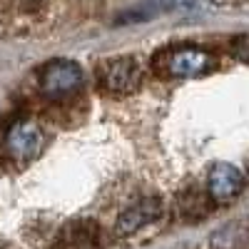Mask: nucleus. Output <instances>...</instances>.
<instances>
[{
	"instance_id": "obj_1",
	"label": "nucleus",
	"mask_w": 249,
	"mask_h": 249,
	"mask_svg": "<svg viewBox=\"0 0 249 249\" xmlns=\"http://www.w3.org/2000/svg\"><path fill=\"white\" fill-rule=\"evenodd\" d=\"M37 85L48 97L70 95L82 85V68L75 60H50L48 65L40 68Z\"/></svg>"
},
{
	"instance_id": "obj_2",
	"label": "nucleus",
	"mask_w": 249,
	"mask_h": 249,
	"mask_svg": "<svg viewBox=\"0 0 249 249\" xmlns=\"http://www.w3.org/2000/svg\"><path fill=\"white\" fill-rule=\"evenodd\" d=\"M97 77L100 85L112 95H127L132 92L140 80H142V70L137 65L135 57H110L102 60L97 68Z\"/></svg>"
},
{
	"instance_id": "obj_3",
	"label": "nucleus",
	"mask_w": 249,
	"mask_h": 249,
	"mask_svg": "<svg viewBox=\"0 0 249 249\" xmlns=\"http://www.w3.org/2000/svg\"><path fill=\"white\" fill-rule=\"evenodd\" d=\"M43 144H45V135L35 120H18L5 132V150L13 160H20V162L37 157Z\"/></svg>"
},
{
	"instance_id": "obj_4",
	"label": "nucleus",
	"mask_w": 249,
	"mask_h": 249,
	"mask_svg": "<svg viewBox=\"0 0 249 249\" xmlns=\"http://www.w3.org/2000/svg\"><path fill=\"white\" fill-rule=\"evenodd\" d=\"M210 68H212V57L202 48H177L164 57V70L172 77H197Z\"/></svg>"
},
{
	"instance_id": "obj_5",
	"label": "nucleus",
	"mask_w": 249,
	"mask_h": 249,
	"mask_svg": "<svg viewBox=\"0 0 249 249\" xmlns=\"http://www.w3.org/2000/svg\"><path fill=\"white\" fill-rule=\"evenodd\" d=\"M244 187L242 172L230 162H217L207 175V192L214 202H230L234 199Z\"/></svg>"
},
{
	"instance_id": "obj_6",
	"label": "nucleus",
	"mask_w": 249,
	"mask_h": 249,
	"mask_svg": "<svg viewBox=\"0 0 249 249\" xmlns=\"http://www.w3.org/2000/svg\"><path fill=\"white\" fill-rule=\"evenodd\" d=\"M162 212V202L157 197H144L137 204H132L130 210H124L117 219V234L120 237H127L140 232L142 227H147L150 222H155Z\"/></svg>"
},
{
	"instance_id": "obj_7",
	"label": "nucleus",
	"mask_w": 249,
	"mask_h": 249,
	"mask_svg": "<svg viewBox=\"0 0 249 249\" xmlns=\"http://www.w3.org/2000/svg\"><path fill=\"white\" fill-rule=\"evenodd\" d=\"M234 53H237V57H242L244 62H249V35L247 37H237Z\"/></svg>"
}]
</instances>
